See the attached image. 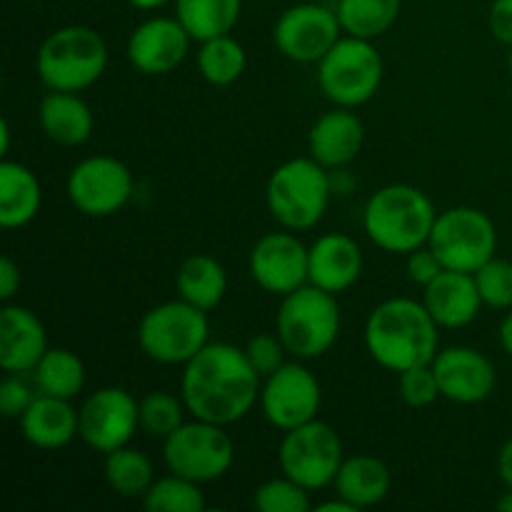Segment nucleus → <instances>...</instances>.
Masks as SVG:
<instances>
[{"instance_id":"nucleus-35","label":"nucleus","mask_w":512,"mask_h":512,"mask_svg":"<svg viewBox=\"0 0 512 512\" xmlns=\"http://www.w3.org/2000/svg\"><path fill=\"white\" fill-rule=\"evenodd\" d=\"M253 505L260 512H308L310 498L303 485L285 475V478L268 480L260 485L255 490Z\"/></svg>"},{"instance_id":"nucleus-21","label":"nucleus","mask_w":512,"mask_h":512,"mask_svg":"<svg viewBox=\"0 0 512 512\" xmlns=\"http://www.w3.org/2000/svg\"><path fill=\"white\" fill-rule=\"evenodd\" d=\"M423 303L440 328H465L478 318L483 298L473 273L443 270L433 283L425 285Z\"/></svg>"},{"instance_id":"nucleus-34","label":"nucleus","mask_w":512,"mask_h":512,"mask_svg":"<svg viewBox=\"0 0 512 512\" xmlns=\"http://www.w3.org/2000/svg\"><path fill=\"white\" fill-rule=\"evenodd\" d=\"M183 408L175 395L155 390L140 400V428L153 438H168L183 425Z\"/></svg>"},{"instance_id":"nucleus-25","label":"nucleus","mask_w":512,"mask_h":512,"mask_svg":"<svg viewBox=\"0 0 512 512\" xmlns=\"http://www.w3.org/2000/svg\"><path fill=\"white\" fill-rule=\"evenodd\" d=\"M40 183L25 165L0 163V225L23 228L40 210Z\"/></svg>"},{"instance_id":"nucleus-26","label":"nucleus","mask_w":512,"mask_h":512,"mask_svg":"<svg viewBox=\"0 0 512 512\" xmlns=\"http://www.w3.org/2000/svg\"><path fill=\"white\" fill-rule=\"evenodd\" d=\"M335 490H338L340 498L353 503L358 510L370 508L388 495V465L373 455H355V458L343 460L338 475H335Z\"/></svg>"},{"instance_id":"nucleus-3","label":"nucleus","mask_w":512,"mask_h":512,"mask_svg":"<svg viewBox=\"0 0 512 512\" xmlns=\"http://www.w3.org/2000/svg\"><path fill=\"white\" fill-rule=\"evenodd\" d=\"M435 208L413 185H385L368 200L363 225L368 238L388 253H413L430 240Z\"/></svg>"},{"instance_id":"nucleus-27","label":"nucleus","mask_w":512,"mask_h":512,"mask_svg":"<svg viewBox=\"0 0 512 512\" xmlns=\"http://www.w3.org/2000/svg\"><path fill=\"white\" fill-rule=\"evenodd\" d=\"M178 293L185 303L195 305L200 310H213L220 305L228 290V275L225 268L213 255H190L178 268Z\"/></svg>"},{"instance_id":"nucleus-43","label":"nucleus","mask_w":512,"mask_h":512,"mask_svg":"<svg viewBox=\"0 0 512 512\" xmlns=\"http://www.w3.org/2000/svg\"><path fill=\"white\" fill-rule=\"evenodd\" d=\"M498 475L508 488H512V438L503 445L498 455Z\"/></svg>"},{"instance_id":"nucleus-16","label":"nucleus","mask_w":512,"mask_h":512,"mask_svg":"<svg viewBox=\"0 0 512 512\" xmlns=\"http://www.w3.org/2000/svg\"><path fill=\"white\" fill-rule=\"evenodd\" d=\"M310 250L290 233H268L250 253V275L263 290L288 295L308 280Z\"/></svg>"},{"instance_id":"nucleus-9","label":"nucleus","mask_w":512,"mask_h":512,"mask_svg":"<svg viewBox=\"0 0 512 512\" xmlns=\"http://www.w3.org/2000/svg\"><path fill=\"white\" fill-rule=\"evenodd\" d=\"M430 248L445 270L475 273L490 258H495L498 233L493 220L475 208H450L435 218Z\"/></svg>"},{"instance_id":"nucleus-39","label":"nucleus","mask_w":512,"mask_h":512,"mask_svg":"<svg viewBox=\"0 0 512 512\" xmlns=\"http://www.w3.org/2000/svg\"><path fill=\"white\" fill-rule=\"evenodd\" d=\"M35 400L33 390L18 378H8L0 383V413L5 418H23L25 410Z\"/></svg>"},{"instance_id":"nucleus-8","label":"nucleus","mask_w":512,"mask_h":512,"mask_svg":"<svg viewBox=\"0 0 512 512\" xmlns=\"http://www.w3.org/2000/svg\"><path fill=\"white\" fill-rule=\"evenodd\" d=\"M318 83L323 93L340 108L363 105L383 83V58L365 38H340L320 60Z\"/></svg>"},{"instance_id":"nucleus-37","label":"nucleus","mask_w":512,"mask_h":512,"mask_svg":"<svg viewBox=\"0 0 512 512\" xmlns=\"http://www.w3.org/2000/svg\"><path fill=\"white\" fill-rule=\"evenodd\" d=\"M438 395L440 385L433 365H415V368L400 373V398L410 408H428L438 400Z\"/></svg>"},{"instance_id":"nucleus-13","label":"nucleus","mask_w":512,"mask_h":512,"mask_svg":"<svg viewBox=\"0 0 512 512\" xmlns=\"http://www.w3.org/2000/svg\"><path fill=\"white\" fill-rule=\"evenodd\" d=\"M340 20L335 10L315 3H300L285 10L273 30L275 48L295 63H320L340 40Z\"/></svg>"},{"instance_id":"nucleus-12","label":"nucleus","mask_w":512,"mask_h":512,"mask_svg":"<svg viewBox=\"0 0 512 512\" xmlns=\"http://www.w3.org/2000/svg\"><path fill=\"white\" fill-rule=\"evenodd\" d=\"M133 195V175L120 160L98 155L73 168L68 178V198L80 213L105 218L123 208Z\"/></svg>"},{"instance_id":"nucleus-4","label":"nucleus","mask_w":512,"mask_h":512,"mask_svg":"<svg viewBox=\"0 0 512 512\" xmlns=\"http://www.w3.org/2000/svg\"><path fill=\"white\" fill-rule=\"evenodd\" d=\"M108 65V45L88 25H68L45 38L40 45L38 68L40 80L50 90L78 93L90 88Z\"/></svg>"},{"instance_id":"nucleus-22","label":"nucleus","mask_w":512,"mask_h":512,"mask_svg":"<svg viewBox=\"0 0 512 512\" xmlns=\"http://www.w3.org/2000/svg\"><path fill=\"white\" fill-rule=\"evenodd\" d=\"M365 128L358 115L338 108L320 115L310 128V158L318 160L325 168H343L350 160L358 158L363 148Z\"/></svg>"},{"instance_id":"nucleus-41","label":"nucleus","mask_w":512,"mask_h":512,"mask_svg":"<svg viewBox=\"0 0 512 512\" xmlns=\"http://www.w3.org/2000/svg\"><path fill=\"white\" fill-rule=\"evenodd\" d=\"M490 30L500 43L512 45V0H495L490 8Z\"/></svg>"},{"instance_id":"nucleus-47","label":"nucleus","mask_w":512,"mask_h":512,"mask_svg":"<svg viewBox=\"0 0 512 512\" xmlns=\"http://www.w3.org/2000/svg\"><path fill=\"white\" fill-rule=\"evenodd\" d=\"M498 510L503 512H512V488H508V493L498 500Z\"/></svg>"},{"instance_id":"nucleus-28","label":"nucleus","mask_w":512,"mask_h":512,"mask_svg":"<svg viewBox=\"0 0 512 512\" xmlns=\"http://www.w3.org/2000/svg\"><path fill=\"white\" fill-rule=\"evenodd\" d=\"M175 8L190 38L200 43L228 35L240 18V0H178Z\"/></svg>"},{"instance_id":"nucleus-45","label":"nucleus","mask_w":512,"mask_h":512,"mask_svg":"<svg viewBox=\"0 0 512 512\" xmlns=\"http://www.w3.org/2000/svg\"><path fill=\"white\" fill-rule=\"evenodd\" d=\"M355 510L358 508H355L353 503H348L345 498H340V495H338V500H330V503L318 505V512H355Z\"/></svg>"},{"instance_id":"nucleus-5","label":"nucleus","mask_w":512,"mask_h":512,"mask_svg":"<svg viewBox=\"0 0 512 512\" xmlns=\"http://www.w3.org/2000/svg\"><path fill=\"white\" fill-rule=\"evenodd\" d=\"M275 325L290 355L303 360L320 358L338 340L340 308L333 293L310 283L283 295Z\"/></svg>"},{"instance_id":"nucleus-38","label":"nucleus","mask_w":512,"mask_h":512,"mask_svg":"<svg viewBox=\"0 0 512 512\" xmlns=\"http://www.w3.org/2000/svg\"><path fill=\"white\" fill-rule=\"evenodd\" d=\"M285 353L288 350H285L283 340L278 335H255L248 348H245V355H248L250 365H253L260 378H270L275 370L283 368Z\"/></svg>"},{"instance_id":"nucleus-14","label":"nucleus","mask_w":512,"mask_h":512,"mask_svg":"<svg viewBox=\"0 0 512 512\" xmlns=\"http://www.w3.org/2000/svg\"><path fill=\"white\" fill-rule=\"evenodd\" d=\"M140 425V403L123 388H103L80 408L78 435L98 453L125 448Z\"/></svg>"},{"instance_id":"nucleus-10","label":"nucleus","mask_w":512,"mask_h":512,"mask_svg":"<svg viewBox=\"0 0 512 512\" xmlns=\"http://www.w3.org/2000/svg\"><path fill=\"white\" fill-rule=\"evenodd\" d=\"M223 428L225 425L195 420V423H183L173 435H168L163 455L170 473L198 485L223 478L235 455L233 440Z\"/></svg>"},{"instance_id":"nucleus-17","label":"nucleus","mask_w":512,"mask_h":512,"mask_svg":"<svg viewBox=\"0 0 512 512\" xmlns=\"http://www.w3.org/2000/svg\"><path fill=\"white\" fill-rule=\"evenodd\" d=\"M440 395L460 405L483 403L495 390V368L483 353L473 348H448L435 355L433 363Z\"/></svg>"},{"instance_id":"nucleus-42","label":"nucleus","mask_w":512,"mask_h":512,"mask_svg":"<svg viewBox=\"0 0 512 512\" xmlns=\"http://www.w3.org/2000/svg\"><path fill=\"white\" fill-rule=\"evenodd\" d=\"M20 288V270L10 258H0V298H13Z\"/></svg>"},{"instance_id":"nucleus-44","label":"nucleus","mask_w":512,"mask_h":512,"mask_svg":"<svg viewBox=\"0 0 512 512\" xmlns=\"http://www.w3.org/2000/svg\"><path fill=\"white\" fill-rule=\"evenodd\" d=\"M500 345L512 358V313L505 315V320L500 323Z\"/></svg>"},{"instance_id":"nucleus-32","label":"nucleus","mask_w":512,"mask_h":512,"mask_svg":"<svg viewBox=\"0 0 512 512\" xmlns=\"http://www.w3.org/2000/svg\"><path fill=\"white\" fill-rule=\"evenodd\" d=\"M198 68L203 78L213 85H230L243 75L245 50L230 35L205 40L198 53Z\"/></svg>"},{"instance_id":"nucleus-23","label":"nucleus","mask_w":512,"mask_h":512,"mask_svg":"<svg viewBox=\"0 0 512 512\" xmlns=\"http://www.w3.org/2000/svg\"><path fill=\"white\" fill-rule=\"evenodd\" d=\"M20 425H23V435L30 445L43 450H58L78 435L80 413H75L73 405L65 398L40 393L23 413Z\"/></svg>"},{"instance_id":"nucleus-20","label":"nucleus","mask_w":512,"mask_h":512,"mask_svg":"<svg viewBox=\"0 0 512 512\" xmlns=\"http://www.w3.org/2000/svg\"><path fill=\"white\" fill-rule=\"evenodd\" d=\"M360 273H363V253L348 235H323L310 248L308 280L318 288L338 295L355 285Z\"/></svg>"},{"instance_id":"nucleus-30","label":"nucleus","mask_w":512,"mask_h":512,"mask_svg":"<svg viewBox=\"0 0 512 512\" xmlns=\"http://www.w3.org/2000/svg\"><path fill=\"white\" fill-rule=\"evenodd\" d=\"M335 13L345 33L373 40L393 28L400 15V0H338Z\"/></svg>"},{"instance_id":"nucleus-19","label":"nucleus","mask_w":512,"mask_h":512,"mask_svg":"<svg viewBox=\"0 0 512 512\" xmlns=\"http://www.w3.org/2000/svg\"><path fill=\"white\" fill-rule=\"evenodd\" d=\"M45 353L48 335L38 315L20 305H5L0 310V368L5 373H28Z\"/></svg>"},{"instance_id":"nucleus-24","label":"nucleus","mask_w":512,"mask_h":512,"mask_svg":"<svg viewBox=\"0 0 512 512\" xmlns=\"http://www.w3.org/2000/svg\"><path fill=\"white\" fill-rule=\"evenodd\" d=\"M40 128L60 145H80L93 133V113L75 93L53 90L40 103Z\"/></svg>"},{"instance_id":"nucleus-36","label":"nucleus","mask_w":512,"mask_h":512,"mask_svg":"<svg viewBox=\"0 0 512 512\" xmlns=\"http://www.w3.org/2000/svg\"><path fill=\"white\" fill-rule=\"evenodd\" d=\"M475 285L483 298V305L490 308H512V263L510 260L490 258L480 270H475Z\"/></svg>"},{"instance_id":"nucleus-31","label":"nucleus","mask_w":512,"mask_h":512,"mask_svg":"<svg viewBox=\"0 0 512 512\" xmlns=\"http://www.w3.org/2000/svg\"><path fill=\"white\" fill-rule=\"evenodd\" d=\"M105 480L120 498H140L155 483L153 465L138 450L118 448L105 453Z\"/></svg>"},{"instance_id":"nucleus-15","label":"nucleus","mask_w":512,"mask_h":512,"mask_svg":"<svg viewBox=\"0 0 512 512\" xmlns=\"http://www.w3.org/2000/svg\"><path fill=\"white\" fill-rule=\"evenodd\" d=\"M263 413L275 428L293 430L315 420L320 410V383L308 368L285 363L275 370L260 393Z\"/></svg>"},{"instance_id":"nucleus-7","label":"nucleus","mask_w":512,"mask_h":512,"mask_svg":"<svg viewBox=\"0 0 512 512\" xmlns=\"http://www.w3.org/2000/svg\"><path fill=\"white\" fill-rule=\"evenodd\" d=\"M208 333L205 310L180 298L155 305L143 315L138 325V343L155 363L180 365L193 360L208 345Z\"/></svg>"},{"instance_id":"nucleus-48","label":"nucleus","mask_w":512,"mask_h":512,"mask_svg":"<svg viewBox=\"0 0 512 512\" xmlns=\"http://www.w3.org/2000/svg\"><path fill=\"white\" fill-rule=\"evenodd\" d=\"M508 70H510V75H512V50H510V58H508Z\"/></svg>"},{"instance_id":"nucleus-2","label":"nucleus","mask_w":512,"mask_h":512,"mask_svg":"<svg viewBox=\"0 0 512 512\" xmlns=\"http://www.w3.org/2000/svg\"><path fill=\"white\" fill-rule=\"evenodd\" d=\"M438 328L425 303L393 298L380 303L365 325V345L375 363L393 373L430 365L438 355Z\"/></svg>"},{"instance_id":"nucleus-29","label":"nucleus","mask_w":512,"mask_h":512,"mask_svg":"<svg viewBox=\"0 0 512 512\" xmlns=\"http://www.w3.org/2000/svg\"><path fill=\"white\" fill-rule=\"evenodd\" d=\"M35 385L40 393L53 398H75L85 385V365L75 353L63 348H53L35 365Z\"/></svg>"},{"instance_id":"nucleus-46","label":"nucleus","mask_w":512,"mask_h":512,"mask_svg":"<svg viewBox=\"0 0 512 512\" xmlns=\"http://www.w3.org/2000/svg\"><path fill=\"white\" fill-rule=\"evenodd\" d=\"M130 3L140 10H150V8H158V5H163L165 0H130Z\"/></svg>"},{"instance_id":"nucleus-40","label":"nucleus","mask_w":512,"mask_h":512,"mask_svg":"<svg viewBox=\"0 0 512 512\" xmlns=\"http://www.w3.org/2000/svg\"><path fill=\"white\" fill-rule=\"evenodd\" d=\"M443 263L435 255L433 248H418L413 253H408V275L413 283L418 285H430L440 273H443Z\"/></svg>"},{"instance_id":"nucleus-1","label":"nucleus","mask_w":512,"mask_h":512,"mask_svg":"<svg viewBox=\"0 0 512 512\" xmlns=\"http://www.w3.org/2000/svg\"><path fill=\"white\" fill-rule=\"evenodd\" d=\"M260 395V375L245 350L208 343L185 363L183 403L188 413L208 423H238Z\"/></svg>"},{"instance_id":"nucleus-6","label":"nucleus","mask_w":512,"mask_h":512,"mask_svg":"<svg viewBox=\"0 0 512 512\" xmlns=\"http://www.w3.org/2000/svg\"><path fill=\"white\" fill-rule=\"evenodd\" d=\"M330 178L315 158H295L280 165L268 180V208L280 225L308 230L325 215Z\"/></svg>"},{"instance_id":"nucleus-18","label":"nucleus","mask_w":512,"mask_h":512,"mask_svg":"<svg viewBox=\"0 0 512 512\" xmlns=\"http://www.w3.org/2000/svg\"><path fill=\"white\" fill-rule=\"evenodd\" d=\"M190 33L178 18H153L133 30L128 40V58L140 73L163 75L183 63Z\"/></svg>"},{"instance_id":"nucleus-11","label":"nucleus","mask_w":512,"mask_h":512,"mask_svg":"<svg viewBox=\"0 0 512 512\" xmlns=\"http://www.w3.org/2000/svg\"><path fill=\"white\" fill-rule=\"evenodd\" d=\"M340 465H343V443L328 423L310 420L298 428L285 430L280 443V468L305 490H320L328 483H335Z\"/></svg>"},{"instance_id":"nucleus-33","label":"nucleus","mask_w":512,"mask_h":512,"mask_svg":"<svg viewBox=\"0 0 512 512\" xmlns=\"http://www.w3.org/2000/svg\"><path fill=\"white\" fill-rule=\"evenodd\" d=\"M143 503L150 512H200L205 510V495L198 483L173 473L170 478L155 480L143 495Z\"/></svg>"}]
</instances>
